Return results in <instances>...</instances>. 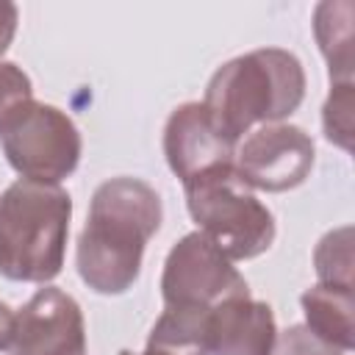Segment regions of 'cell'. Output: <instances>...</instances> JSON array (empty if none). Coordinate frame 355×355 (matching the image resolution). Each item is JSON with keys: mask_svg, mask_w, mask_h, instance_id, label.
Masks as SVG:
<instances>
[{"mask_svg": "<svg viewBox=\"0 0 355 355\" xmlns=\"http://www.w3.org/2000/svg\"><path fill=\"white\" fill-rule=\"evenodd\" d=\"M161 219V197L150 183L125 175L100 183L78 236L80 280L105 297L125 294L141 272L144 247L158 233Z\"/></svg>", "mask_w": 355, "mask_h": 355, "instance_id": "1", "label": "cell"}, {"mask_svg": "<svg viewBox=\"0 0 355 355\" xmlns=\"http://www.w3.org/2000/svg\"><path fill=\"white\" fill-rule=\"evenodd\" d=\"M305 100V69L280 47H261L222 64L205 89L202 108L216 130L239 147L258 125H277Z\"/></svg>", "mask_w": 355, "mask_h": 355, "instance_id": "2", "label": "cell"}, {"mask_svg": "<svg viewBox=\"0 0 355 355\" xmlns=\"http://www.w3.org/2000/svg\"><path fill=\"white\" fill-rule=\"evenodd\" d=\"M72 197L55 183L17 180L0 194V275L47 286L61 275Z\"/></svg>", "mask_w": 355, "mask_h": 355, "instance_id": "3", "label": "cell"}, {"mask_svg": "<svg viewBox=\"0 0 355 355\" xmlns=\"http://www.w3.org/2000/svg\"><path fill=\"white\" fill-rule=\"evenodd\" d=\"M186 208L200 233L208 236L230 261L266 252L275 241V216L236 175L233 164L208 169L183 183Z\"/></svg>", "mask_w": 355, "mask_h": 355, "instance_id": "4", "label": "cell"}, {"mask_svg": "<svg viewBox=\"0 0 355 355\" xmlns=\"http://www.w3.org/2000/svg\"><path fill=\"white\" fill-rule=\"evenodd\" d=\"M0 147L22 180L58 186L78 169L83 141L61 108L28 97L0 116Z\"/></svg>", "mask_w": 355, "mask_h": 355, "instance_id": "5", "label": "cell"}, {"mask_svg": "<svg viewBox=\"0 0 355 355\" xmlns=\"http://www.w3.org/2000/svg\"><path fill=\"white\" fill-rule=\"evenodd\" d=\"M250 286L233 261L200 230L186 233L166 255L161 272L164 305L214 308L230 297H247Z\"/></svg>", "mask_w": 355, "mask_h": 355, "instance_id": "6", "label": "cell"}, {"mask_svg": "<svg viewBox=\"0 0 355 355\" xmlns=\"http://www.w3.org/2000/svg\"><path fill=\"white\" fill-rule=\"evenodd\" d=\"M313 161L316 144L311 133H305L300 125L277 122L261 125L239 141L233 169L250 189L280 194L302 186L313 169Z\"/></svg>", "mask_w": 355, "mask_h": 355, "instance_id": "7", "label": "cell"}, {"mask_svg": "<svg viewBox=\"0 0 355 355\" xmlns=\"http://www.w3.org/2000/svg\"><path fill=\"white\" fill-rule=\"evenodd\" d=\"M8 355H86V324L78 300L55 286L39 288L17 311Z\"/></svg>", "mask_w": 355, "mask_h": 355, "instance_id": "8", "label": "cell"}, {"mask_svg": "<svg viewBox=\"0 0 355 355\" xmlns=\"http://www.w3.org/2000/svg\"><path fill=\"white\" fill-rule=\"evenodd\" d=\"M164 155L172 175L186 183L208 169L233 164L236 144L216 130L202 103H183L164 125Z\"/></svg>", "mask_w": 355, "mask_h": 355, "instance_id": "9", "label": "cell"}, {"mask_svg": "<svg viewBox=\"0 0 355 355\" xmlns=\"http://www.w3.org/2000/svg\"><path fill=\"white\" fill-rule=\"evenodd\" d=\"M275 336L272 308L250 294L222 300L208 313V355H269Z\"/></svg>", "mask_w": 355, "mask_h": 355, "instance_id": "10", "label": "cell"}, {"mask_svg": "<svg viewBox=\"0 0 355 355\" xmlns=\"http://www.w3.org/2000/svg\"><path fill=\"white\" fill-rule=\"evenodd\" d=\"M302 313H305V327L322 338L324 344L352 352L355 344V324H352V311H355V297L352 288H338V286H311L300 297Z\"/></svg>", "mask_w": 355, "mask_h": 355, "instance_id": "11", "label": "cell"}, {"mask_svg": "<svg viewBox=\"0 0 355 355\" xmlns=\"http://www.w3.org/2000/svg\"><path fill=\"white\" fill-rule=\"evenodd\" d=\"M211 308L164 305V313L147 336V355H208Z\"/></svg>", "mask_w": 355, "mask_h": 355, "instance_id": "12", "label": "cell"}, {"mask_svg": "<svg viewBox=\"0 0 355 355\" xmlns=\"http://www.w3.org/2000/svg\"><path fill=\"white\" fill-rule=\"evenodd\" d=\"M313 36L327 61L330 83L352 80V3L349 0H324L313 11Z\"/></svg>", "mask_w": 355, "mask_h": 355, "instance_id": "13", "label": "cell"}, {"mask_svg": "<svg viewBox=\"0 0 355 355\" xmlns=\"http://www.w3.org/2000/svg\"><path fill=\"white\" fill-rule=\"evenodd\" d=\"M313 269L322 286L352 288V227L341 225L324 233L313 250Z\"/></svg>", "mask_w": 355, "mask_h": 355, "instance_id": "14", "label": "cell"}, {"mask_svg": "<svg viewBox=\"0 0 355 355\" xmlns=\"http://www.w3.org/2000/svg\"><path fill=\"white\" fill-rule=\"evenodd\" d=\"M352 108H355L352 80L330 83V94L322 108V128H324V139L333 141L336 147H341L344 153H352V133H355Z\"/></svg>", "mask_w": 355, "mask_h": 355, "instance_id": "15", "label": "cell"}, {"mask_svg": "<svg viewBox=\"0 0 355 355\" xmlns=\"http://www.w3.org/2000/svg\"><path fill=\"white\" fill-rule=\"evenodd\" d=\"M269 355H347V352L324 344L305 324H291V327H286L283 333L275 336V344H272Z\"/></svg>", "mask_w": 355, "mask_h": 355, "instance_id": "16", "label": "cell"}, {"mask_svg": "<svg viewBox=\"0 0 355 355\" xmlns=\"http://www.w3.org/2000/svg\"><path fill=\"white\" fill-rule=\"evenodd\" d=\"M33 94L31 78L11 61H0V116L19 100H28Z\"/></svg>", "mask_w": 355, "mask_h": 355, "instance_id": "17", "label": "cell"}, {"mask_svg": "<svg viewBox=\"0 0 355 355\" xmlns=\"http://www.w3.org/2000/svg\"><path fill=\"white\" fill-rule=\"evenodd\" d=\"M19 25V8L14 3H0V55L11 47Z\"/></svg>", "mask_w": 355, "mask_h": 355, "instance_id": "18", "label": "cell"}, {"mask_svg": "<svg viewBox=\"0 0 355 355\" xmlns=\"http://www.w3.org/2000/svg\"><path fill=\"white\" fill-rule=\"evenodd\" d=\"M14 333H17V311L0 300V352L11 349Z\"/></svg>", "mask_w": 355, "mask_h": 355, "instance_id": "19", "label": "cell"}, {"mask_svg": "<svg viewBox=\"0 0 355 355\" xmlns=\"http://www.w3.org/2000/svg\"><path fill=\"white\" fill-rule=\"evenodd\" d=\"M119 355H147V352H130V349H122Z\"/></svg>", "mask_w": 355, "mask_h": 355, "instance_id": "20", "label": "cell"}]
</instances>
